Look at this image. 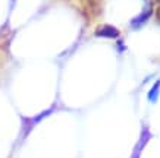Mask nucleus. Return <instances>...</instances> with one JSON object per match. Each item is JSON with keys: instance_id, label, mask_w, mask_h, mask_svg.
Here are the masks:
<instances>
[{"instance_id": "1", "label": "nucleus", "mask_w": 160, "mask_h": 158, "mask_svg": "<svg viewBox=\"0 0 160 158\" xmlns=\"http://www.w3.org/2000/svg\"><path fill=\"white\" fill-rule=\"evenodd\" d=\"M97 35L100 37H109V38H116L118 35H119V31L116 28H113V26H109V25H104V26H100V28L96 31Z\"/></svg>"}, {"instance_id": "2", "label": "nucleus", "mask_w": 160, "mask_h": 158, "mask_svg": "<svg viewBox=\"0 0 160 158\" xmlns=\"http://www.w3.org/2000/svg\"><path fill=\"white\" fill-rule=\"evenodd\" d=\"M156 2H157V3H160V0H156Z\"/></svg>"}]
</instances>
